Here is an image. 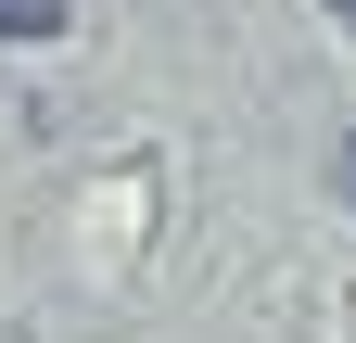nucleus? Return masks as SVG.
I'll use <instances>...</instances> for the list:
<instances>
[{
	"mask_svg": "<svg viewBox=\"0 0 356 343\" xmlns=\"http://www.w3.org/2000/svg\"><path fill=\"white\" fill-rule=\"evenodd\" d=\"M76 0H0V38H64Z\"/></svg>",
	"mask_w": 356,
	"mask_h": 343,
	"instance_id": "obj_1",
	"label": "nucleus"
},
{
	"mask_svg": "<svg viewBox=\"0 0 356 343\" xmlns=\"http://www.w3.org/2000/svg\"><path fill=\"white\" fill-rule=\"evenodd\" d=\"M331 26H356V0H331Z\"/></svg>",
	"mask_w": 356,
	"mask_h": 343,
	"instance_id": "obj_3",
	"label": "nucleus"
},
{
	"mask_svg": "<svg viewBox=\"0 0 356 343\" xmlns=\"http://www.w3.org/2000/svg\"><path fill=\"white\" fill-rule=\"evenodd\" d=\"M331 178H343V203H356V127H343V153H331Z\"/></svg>",
	"mask_w": 356,
	"mask_h": 343,
	"instance_id": "obj_2",
	"label": "nucleus"
}]
</instances>
